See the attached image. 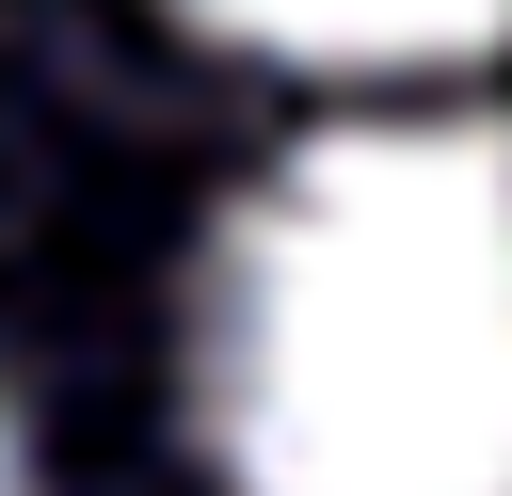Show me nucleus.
<instances>
[{"mask_svg": "<svg viewBox=\"0 0 512 496\" xmlns=\"http://www.w3.org/2000/svg\"><path fill=\"white\" fill-rule=\"evenodd\" d=\"M240 496H512V112H336L208 240Z\"/></svg>", "mask_w": 512, "mask_h": 496, "instance_id": "f257e3e1", "label": "nucleus"}, {"mask_svg": "<svg viewBox=\"0 0 512 496\" xmlns=\"http://www.w3.org/2000/svg\"><path fill=\"white\" fill-rule=\"evenodd\" d=\"M0 496H32V464H16V416H0Z\"/></svg>", "mask_w": 512, "mask_h": 496, "instance_id": "7ed1b4c3", "label": "nucleus"}, {"mask_svg": "<svg viewBox=\"0 0 512 496\" xmlns=\"http://www.w3.org/2000/svg\"><path fill=\"white\" fill-rule=\"evenodd\" d=\"M176 16H208L224 48L304 64V80H432V64L512 48V0H176Z\"/></svg>", "mask_w": 512, "mask_h": 496, "instance_id": "f03ea898", "label": "nucleus"}]
</instances>
